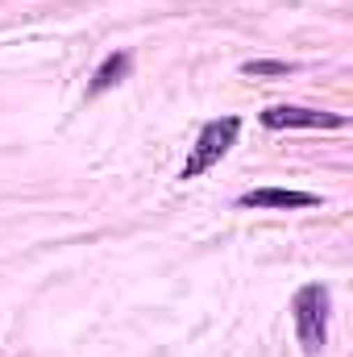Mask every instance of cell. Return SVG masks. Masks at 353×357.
Wrapping results in <instances>:
<instances>
[{
    "mask_svg": "<svg viewBox=\"0 0 353 357\" xmlns=\"http://www.w3.org/2000/svg\"><path fill=\"white\" fill-rule=\"evenodd\" d=\"M291 312H295V333H299L303 354H320L324 341H329V291L316 287V282L299 287Z\"/></svg>",
    "mask_w": 353,
    "mask_h": 357,
    "instance_id": "cell-1",
    "label": "cell"
},
{
    "mask_svg": "<svg viewBox=\"0 0 353 357\" xmlns=\"http://www.w3.org/2000/svg\"><path fill=\"white\" fill-rule=\"evenodd\" d=\"M237 129H241L237 116L208 121V125L200 129V137H195V146H191V158H187V167H183V175L179 178H200L204 171H212V167L229 154V146L237 142Z\"/></svg>",
    "mask_w": 353,
    "mask_h": 357,
    "instance_id": "cell-2",
    "label": "cell"
},
{
    "mask_svg": "<svg viewBox=\"0 0 353 357\" xmlns=\"http://www.w3.org/2000/svg\"><path fill=\"white\" fill-rule=\"evenodd\" d=\"M266 129H341L345 116L337 112H316V108H299V104H274L262 112Z\"/></svg>",
    "mask_w": 353,
    "mask_h": 357,
    "instance_id": "cell-3",
    "label": "cell"
},
{
    "mask_svg": "<svg viewBox=\"0 0 353 357\" xmlns=\"http://www.w3.org/2000/svg\"><path fill=\"white\" fill-rule=\"evenodd\" d=\"M316 195L308 191H291V187H258L241 195V208H312Z\"/></svg>",
    "mask_w": 353,
    "mask_h": 357,
    "instance_id": "cell-4",
    "label": "cell"
},
{
    "mask_svg": "<svg viewBox=\"0 0 353 357\" xmlns=\"http://www.w3.org/2000/svg\"><path fill=\"white\" fill-rule=\"evenodd\" d=\"M129 67H133V59L125 54V50H117V54H108L104 63H100V71L91 75V88L88 96H100V91H108V88H117L125 75H129Z\"/></svg>",
    "mask_w": 353,
    "mask_h": 357,
    "instance_id": "cell-5",
    "label": "cell"
},
{
    "mask_svg": "<svg viewBox=\"0 0 353 357\" xmlns=\"http://www.w3.org/2000/svg\"><path fill=\"white\" fill-rule=\"evenodd\" d=\"M241 71H246V75H287L291 67H287V63H246Z\"/></svg>",
    "mask_w": 353,
    "mask_h": 357,
    "instance_id": "cell-6",
    "label": "cell"
}]
</instances>
